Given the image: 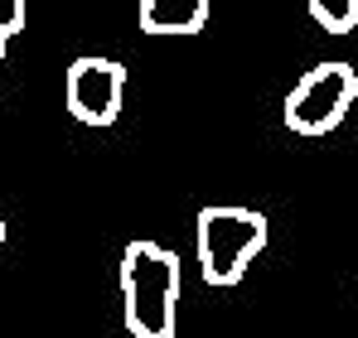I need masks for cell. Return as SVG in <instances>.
Masks as SVG:
<instances>
[{
	"instance_id": "obj_1",
	"label": "cell",
	"mask_w": 358,
	"mask_h": 338,
	"mask_svg": "<svg viewBox=\"0 0 358 338\" xmlns=\"http://www.w3.org/2000/svg\"><path fill=\"white\" fill-rule=\"evenodd\" d=\"M179 256L160 242H126L121 251V319L131 338H175Z\"/></svg>"
},
{
	"instance_id": "obj_2",
	"label": "cell",
	"mask_w": 358,
	"mask_h": 338,
	"mask_svg": "<svg viewBox=\"0 0 358 338\" xmlns=\"http://www.w3.org/2000/svg\"><path fill=\"white\" fill-rule=\"evenodd\" d=\"M199 271L208 285H238L247 266L266 247V218L257 208H228L208 203L199 208Z\"/></svg>"
},
{
	"instance_id": "obj_3",
	"label": "cell",
	"mask_w": 358,
	"mask_h": 338,
	"mask_svg": "<svg viewBox=\"0 0 358 338\" xmlns=\"http://www.w3.org/2000/svg\"><path fill=\"white\" fill-rule=\"evenodd\" d=\"M354 102H358L354 63L329 58V63H315L296 87L286 92L281 116H286V126H291L296 135H329L344 116L354 112Z\"/></svg>"
},
{
	"instance_id": "obj_4",
	"label": "cell",
	"mask_w": 358,
	"mask_h": 338,
	"mask_svg": "<svg viewBox=\"0 0 358 338\" xmlns=\"http://www.w3.org/2000/svg\"><path fill=\"white\" fill-rule=\"evenodd\" d=\"M121 97H126V68L102 54H83L68 63L63 78V102L68 116L83 126H112L121 116Z\"/></svg>"
},
{
	"instance_id": "obj_5",
	"label": "cell",
	"mask_w": 358,
	"mask_h": 338,
	"mask_svg": "<svg viewBox=\"0 0 358 338\" xmlns=\"http://www.w3.org/2000/svg\"><path fill=\"white\" fill-rule=\"evenodd\" d=\"M136 20L150 39H184L208 24V0H141Z\"/></svg>"
},
{
	"instance_id": "obj_6",
	"label": "cell",
	"mask_w": 358,
	"mask_h": 338,
	"mask_svg": "<svg viewBox=\"0 0 358 338\" xmlns=\"http://www.w3.org/2000/svg\"><path fill=\"white\" fill-rule=\"evenodd\" d=\"M310 20L324 34H354L358 29V0H310Z\"/></svg>"
},
{
	"instance_id": "obj_7",
	"label": "cell",
	"mask_w": 358,
	"mask_h": 338,
	"mask_svg": "<svg viewBox=\"0 0 358 338\" xmlns=\"http://www.w3.org/2000/svg\"><path fill=\"white\" fill-rule=\"evenodd\" d=\"M24 29V0H0V78H5V44Z\"/></svg>"
}]
</instances>
